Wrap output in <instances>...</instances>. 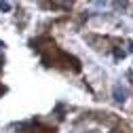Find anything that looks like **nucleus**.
I'll use <instances>...</instances> for the list:
<instances>
[{"mask_svg": "<svg viewBox=\"0 0 133 133\" xmlns=\"http://www.w3.org/2000/svg\"><path fill=\"white\" fill-rule=\"evenodd\" d=\"M9 9H11L9 2H0V11H9Z\"/></svg>", "mask_w": 133, "mask_h": 133, "instance_id": "3", "label": "nucleus"}, {"mask_svg": "<svg viewBox=\"0 0 133 133\" xmlns=\"http://www.w3.org/2000/svg\"><path fill=\"white\" fill-rule=\"evenodd\" d=\"M129 49H131V51H133V42H131V44H129Z\"/></svg>", "mask_w": 133, "mask_h": 133, "instance_id": "4", "label": "nucleus"}, {"mask_svg": "<svg viewBox=\"0 0 133 133\" xmlns=\"http://www.w3.org/2000/svg\"><path fill=\"white\" fill-rule=\"evenodd\" d=\"M112 95H114L116 102H123V99H125V89H121L118 85H116V87L112 89Z\"/></svg>", "mask_w": 133, "mask_h": 133, "instance_id": "1", "label": "nucleus"}, {"mask_svg": "<svg viewBox=\"0 0 133 133\" xmlns=\"http://www.w3.org/2000/svg\"><path fill=\"white\" fill-rule=\"evenodd\" d=\"M114 57L116 59H123L125 57V51H121V49H118V51H114Z\"/></svg>", "mask_w": 133, "mask_h": 133, "instance_id": "2", "label": "nucleus"}]
</instances>
